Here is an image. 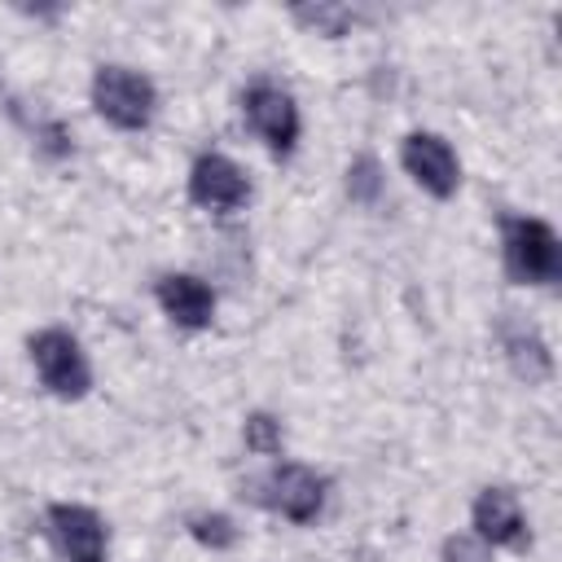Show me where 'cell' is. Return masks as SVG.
I'll return each mask as SVG.
<instances>
[{
  "instance_id": "4fadbf2b",
  "label": "cell",
  "mask_w": 562,
  "mask_h": 562,
  "mask_svg": "<svg viewBox=\"0 0 562 562\" xmlns=\"http://www.w3.org/2000/svg\"><path fill=\"white\" fill-rule=\"evenodd\" d=\"M342 184H347V198L356 206H378V198L386 189V171H382V162L373 154H356L347 162V180Z\"/></svg>"
},
{
  "instance_id": "7c38bea8",
  "label": "cell",
  "mask_w": 562,
  "mask_h": 562,
  "mask_svg": "<svg viewBox=\"0 0 562 562\" xmlns=\"http://www.w3.org/2000/svg\"><path fill=\"white\" fill-rule=\"evenodd\" d=\"M184 531H189V540H198L211 553H224V549L237 544V522L224 509H193L184 518Z\"/></svg>"
},
{
  "instance_id": "2e32d148",
  "label": "cell",
  "mask_w": 562,
  "mask_h": 562,
  "mask_svg": "<svg viewBox=\"0 0 562 562\" xmlns=\"http://www.w3.org/2000/svg\"><path fill=\"white\" fill-rule=\"evenodd\" d=\"M439 558H443V562H492V549H487L474 531H457V536L443 540Z\"/></svg>"
},
{
  "instance_id": "6da1fadb",
  "label": "cell",
  "mask_w": 562,
  "mask_h": 562,
  "mask_svg": "<svg viewBox=\"0 0 562 562\" xmlns=\"http://www.w3.org/2000/svg\"><path fill=\"white\" fill-rule=\"evenodd\" d=\"M501 259L514 285H553L562 277V241L558 228L540 215H505L501 220Z\"/></svg>"
},
{
  "instance_id": "277c9868",
  "label": "cell",
  "mask_w": 562,
  "mask_h": 562,
  "mask_svg": "<svg viewBox=\"0 0 562 562\" xmlns=\"http://www.w3.org/2000/svg\"><path fill=\"white\" fill-rule=\"evenodd\" d=\"M241 119L246 127L263 140V149L272 158H294L299 140H303V114L290 88H281L277 79H250L241 92Z\"/></svg>"
},
{
  "instance_id": "3957f363",
  "label": "cell",
  "mask_w": 562,
  "mask_h": 562,
  "mask_svg": "<svg viewBox=\"0 0 562 562\" xmlns=\"http://www.w3.org/2000/svg\"><path fill=\"white\" fill-rule=\"evenodd\" d=\"M26 351H31V364H35V378L48 395L57 400H83L92 391V360L83 351V342L61 329V325H44L26 338Z\"/></svg>"
},
{
  "instance_id": "52a82bcc",
  "label": "cell",
  "mask_w": 562,
  "mask_h": 562,
  "mask_svg": "<svg viewBox=\"0 0 562 562\" xmlns=\"http://www.w3.org/2000/svg\"><path fill=\"white\" fill-rule=\"evenodd\" d=\"M189 198L202 206V211H215V215H233L250 202V176L237 158H228L224 149H202L193 162H189Z\"/></svg>"
},
{
  "instance_id": "8992f818",
  "label": "cell",
  "mask_w": 562,
  "mask_h": 562,
  "mask_svg": "<svg viewBox=\"0 0 562 562\" xmlns=\"http://www.w3.org/2000/svg\"><path fill=\"white\" fill-rule=\"evenodd\" d=\"M400 167L422 193H430L439 202H448L461 189V158L448 145V136H439V132H426V127L408 132L400 140Z\"/></svg>"
},
{
  "instance_id": "30bf717a",
  "label": "cell",
  "mask_w": 562,
  "mask_h": 562,
  "mask_svg": "<svg viewBox=\"0 0 562 562\" xmlns=\"http://www.w3.org/2000/svg\"><path fill=\"white\" fill-rule=\"evenodd\" d=\"M496 342L509 360V369L527 382V386H540L553 378V351H549V338L522 316V312H501L496 321Z\"/></svg>"
},
{
  "instance_id": "ba28073f",
  "label": "cell",
  "mask_w": 562,
  "mask_h": 562,
  "mask_svg": "<svg viewBox=\"0 0 562 562\" xmlns=\"http://www.w3.org/2000/svg\"><path fill=\"white\" fill-rule=\"evenodd\" d=\"M44 522H48V536H53V544L66 562H105L110 531H105V518L92 505L53 501L44 509Z\"/></svg>"
},
{
  "instance_id": "5bb4252c",
  "label": "cell",
  "mask_w": 562,
  "mask_h": 562,
  "mask_svg": "<svg viewBox=\"0 0 562 562\" xmlns=\"http://www.w3.org/2000/svg\"><path fill=\"white\" fill-rule=\"evenodd\" d=\"M290 18L299 26L325 35V40H338V35H347L356 26V9H347V4H299Z\"/></svg>"
},
{
  "instance_id": "5b68a950",
  "label": "cell",
  "mask_w": 562,
  "mask_h": 562,
  "mask_svg": "<svg viewBox=\"0 0 562 562\" xmlns=\"http://www.w3.org/2000/svg\"><path fill=\"white\" fill-rule=\"evenodd\" d=\"M325 501H329V479L303 461H277L259 483V505H268L294 527L316 522L325 514Z\"/></svg>"
},
{
  "instance_id": "7a4b0ae2",
  "label": "cell",
  "mask_w": 562,
  "mask_h": 562,
  "mask_svg": "<svg viewBox=\"0 0 562 562\" xmlns=\"http://www.w3.org/2000/svg\"><path fill=\"white\" fill-rule=\"evenodd\" d=\"M88 97H92V110L119 132H145L154 123V114H158L154 79L140 75L136 66H123V61H101L92 70Z\"/></svg>"
},
{
  "instance_id": "8fae6325",
  "label": "cell",
  "mask_w": 562,
  "mask_h": 562,
  "mask_svg": "<svg viewBox=\"0 0 562 562\" xmlns=\"http://www.w3.org/2000/svg\"><path fill=\"white\" fill-rule=\"evenodd\" d=\"M154 299L176 329H206L215 321V290L198 272H162L154 281Z\"/></svg>"
},
{
  "instance_id": "9a60e30c",
  "label": "cell",
  "mask_w": 562,
  "mask_h": 562,
  "mask_svg": "<svg viewBox=\"0 0 562 562\" xmlns=\"http://www.w3.org/2000/svg\"><path fill=\"white\" fill-rule=\"evenodd\" d=\"M241 439H246V448H250L255 457H281L285 430H281V422H277L272 413L255 408V413H246V422H241Z\"/></svg>"
},
{
  "instance_id": "9c48e42d",
  "label": "cell",
  "mask_w": 562,
  "mask_h": 562,
  "mask_svg": "<svg viewBox=\"0 0 562 562\" xmlns=\"http://www.w3.org/2000/svg\"><path fill=\"white\" fill-rule=\"evenodd\" d=\"M470 531H474L487 549H527V544H531L527 509H522V501H518L509 487H501V483H492V487H483V492L474 496V505H470Z\"/></svg>"
}]
</instances>
